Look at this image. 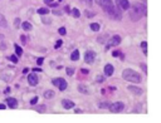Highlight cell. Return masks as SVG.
Returning a JSON list of instances; mask_svg holds the SVG:
<instances>
[{"label": "cell", "mask_w": 161, "mask_h": 123, "mask_svg": "<svg viewBox=\"0 0 161 123\" xmlns=\"http://www.w3.org/2000/svg\"><path fill=\"white\" fill-rule=\"evenodd\" d=\"M53 14L54 15H62L63 14V10H62V9H54V10H53Z\"/></svg>", "instance_id": "cell-25"}, {"label": "cell", "mask_w": 161, "mask_h": 123, "mask_svg": "<svg viewBox=\"0 0 161 123\" xmlns=\"http://www.w3.org/2000/svg\"><path fill=\"white\" fill-rule=\"evenodd\" d=\"M14 48H15V52H16V55L18 57H21V54H23V49H21V48L18 45V44H15L14 45Z\"/></svg>", "instance_id": "cell-21"}, {"label": "cell", "mask_w": 161, "mask_h": 123, "mask_svg": "<svg viewBox=\"0 0 161 123\" xmlns=\"http://www.w3.org/2000/svg\"><path fill=\"white\" fill-rule=\"evenodd\" d=\"M52 83L55 87L59 88L60 90H65L67 89V82H65V79H63V78H54L52 80Z\"/></svg>", "instance_id": "cell-5"}, {"label": "cell", "mask_w": 161, "mask_h": 123, "mask_svg": "<svg viewBox=\"0 0 161 123\" xmlns=\"http://www.w3.org/2000/svg\"><path fill=\"white\" fill-rule=\"evenodd\" d=\"M70 59H72V60H78L79 59V52L77 49L73 50V53L70 54Z\"/></svg>", "instance_id": "cell-19"}, {"label": "cell", "mask_w": 161, "mask_h": 123, "mask_svg": "<svg viewBox=\"0 0 161 123\" xmlns=\"http://www.w3.org/2000/svg\"><path fill=\"white\" fill-rule=\"evenodd\" d=\"M113 72H115V68H113L112 64H107L105 67V74L107 77H111L113 74Z\"/></svg>", "instance_id": "cell-14"}, {"label": "cell", "mask_w": 161, "mask_h": 123, "mask_svg": "<svg viewBox=\"0 0 161 123\" xmlns=\"http://www.w3.org/2000/svg\"><path fill=\"white\" fill-rule=\"evenodd\" d=\"M67 74H68V76H73L74 74V68H67Z\"/></svg>", "instance_id": "cell-28"}, {"label": "cell", "mask_w": 161, "mask_h": 123, "mask_svg": "<svg viewBox=\"0 0 161 123\" xmlns=\"http://www.w3.org/2000/svg\"><path fill=\"white\" fill-rule=\"evenodd\" d=\"M89 28H91L93 32H98L100 30V24H97V23H92L91 25H89Z\"/></svg>", "instance_id": "cell-22"}, {"label": "cell", "mask_w": 161, "mask_h": 123, "mask_svg": "<svg viewBox=\"0 0 161 123\" xmlns=\"http://www.w3.org/2000/svg\"><path fill=\"white\" fill-rule=\"evenodd\" d=\"M21 28H23L25 32H29V30H32V24H30L29 21H24V23L21 24Z\"/></svg>", "instance_id": "cell-18"}, {"label": "cell", "mask_w": 161, "mask_h": 123, "mask_svg": "<svg viewBox=\"0 0 161 123\" xmlns=\"http://www.w3.org/2000/svg\"><path fill=\"white\" fill-rule=\"evenodd\" d=\"M62 105L64 107V109H70L74 107V103L70 99H62Z\"/></svg>", "instance_id": "cell-13"}, {"label": "cell", "mask_w": 161, "mask_h": 123, "mask_svg": "<svg viewBox=\"0 0 161 123\" xmlns=\"http://www.w3.org/2000/svg\"><path fill=\"white\" fill-rule=\"evenodd\" d=\"M0 26H1V28H6L8 26V21H6L5 16H4L1 13H0Z\"/></svg>", "instance_id": "cell-16"}, {"label": "cell", "mask_w": 161, "mask_h": 123, "mask_svg": "<svg viewBox=\"0 0 161 123\" xmlns=\"http://www.w3.org/2000/svg\"><path fill=\"white\" fill-rule=\"evenodd\" d=\"M82 1H83V3H86V4H87V5H91V4H92V1H93V0H82Z\"/></svg>", "instance_id": "cell-37"}, {"label": "cell", "mask_w": 161, "mask_h": 123, "mask_svg": "<svg viewBox=\"0 0 161 123\" xmlns=\"http://www.w3.org/2000/svg\"><path fill=\"white\" fill-rule=\"evenodd\" d=\"M38 82H39V79H38V76L35 73H30L28 76V83L30 85H37Z\"/></svg>", "instance_id": "cell-10"}, {"label": "cell", "mask_w": 161, "mask_h": 123, "mask_svg": "<svg viewBox=\"0 0 161 123\" xmlns=\"http://www.w3.org/2000/svg\"><path fill=\"white\" fill-rule=\"evenodd\" d=\"M106 37H107V35H102V37H98V38H97V42H98V43H102V44H103V43L106 42V39H105Z\"/></svg>", "instance_id": "cell-26"}, {"label": "cell", "mask_w": 161, "mask_h": 123, "mask_svg": "<svg viewBox=\"0 0 161 123\" xmlns=\"http://www.w3.org/2000/svg\"><path fill=\"white\" fill-rule=\"evenodd\" d=\"M72 15L74 16V18H79L80 16V13H79V10L77 8H73L72 9Z\"/></svg>", "instance_id": "cell-23"}, {"label": "cell", "mask_w": 161, "mask_h": 123, "mask_svg": "<svg viewBox=\"0 0 161 123\" xmlns=\"http://www.w3.org/2000/svg\"><path fill=\"white\" fill-rule=\"evenodd\" d=\"M64 11H65V13H70V9H69V6H65V8H64Z\"/></svg>", "instance_id": "cell-44"}, {"label": "cell", "mask_w": 161, "mask_h": 123, "mask_svg": "<svg viewBox=\"0 0 161 123\" xmlns=\"http://www.w3.org/2000/svg\"><path fill=\"white\" fill-rule=\"evenodd\" d=\"M86 15L89 18V16H95V13H89V11H86Z\"/></svg>", "instance_id": "cell-38"}, {"label": "cell", "mask_w": 161, "mask_h": 123, "mask_svg": "<svg viewBox=\"0 0 161 123\" xmlns=\"http://www.w3.org/2000/svg\"><path fill=\"white\" fill-rule=\"evenodd\" d=\"M141 48H142V50H144V54L147 55V43L146 42H142L141 43Z\"/></svg>", "instance_id": "cell-24"}, {"label": "cell", "mask_w": 161, "mask_h": 123, "mask_svg": "<svg viewBox=\"0 0 161 123\" xmlns=\"http://www.w3.org/2000/svg\"><path fill=\"white\" fill-rule=\"evenodd\" d=\"M38 99H39V98H38V97H34V98H33L32 100H30V104H35V103H37V102H38Z\"/></svg>", "instance_id": "cell-34"}, {"label": "cell", "mask_w": 161, "mask_h": 123, "mask_svg": "<svg viewBox=\"0 0 161 123\" xmlns=\"http://www.w3.org/2000/svg\"><path fill=\"white\" fill-rule=\"evenodd\" d=\"M131 9H128L130 10V19H131L132 21H137L140 20L142 16L146 15V6L144 5V4L141 3H135L132 6H130Z\"/></svg>", "instance_id": "cell-1"}, {"label": "cell", "mask_w": 161, "mask_h": 123, "mask_svg": "<svg viewBox=\"0 0 161 123\" xmlns=\"http://www.w3.org/2000/svg\"><path fill=\"white\" fill-rule=\"evenodd\" d=\"M120 54H121V53H120L118 50H116V52H113V53H112V55H113V57H118Z\"/></svg>", "instance_id": "cell-39"}, {"label": "cell", "mask_w": 161, "mask_h": 123, "mask_svg": "<svg viewBox=\"0 0 161 123\" xmlns=\"http://www.w3.org/2000/svg\"><path fill=\"white\" fill-rule=\"evenodd\" d=\"M120 43H121V37L120 35H113L112 38H110V43H108V45H107V49H108L110 47H117Z\"/></svg>", "instance_id": "cell-8"}, {"label": "cell", "mask_w": 161, "mask_h": 123, "mask_svg": "<svg viewBox=\"0 0 161 123\" xmlns=\"http://www.w3.org/2000/svg\"><path fill=\"white\" fill-rule=\"evenodd\" d=\"M103 107H108L107 103H100V108H103Z\"/></svg>", "instance_id": "cell-41"}, {"label": "cell", "mask_w": 161, "mask_h": 123, "mask_svg": "<svg viewBox=\"0 0 161 123\" xmlns=\"http://www.w3.org/2000/svg\"><path fill=\"white\" fill-rule=\"evenodd\" d=\"M6 104H8V107H10L11 109H15L18 107V100L15 98H6Z\"/></svg>", "instance_id": "cell-12"}, {"label": "cell", "mask_w": 161, "mask_h": 123, "mask_svg": "<svg viewBox=\"0 0 161 123\" xmlns=\"http://www.w3.org/2000/svg\"><path fill=\"white\" fill-rule=\"evenodd\" d=\"M54 95H55V93H54V90H47L45 93H44V97H45L47 99H52V98H54Z\"/></svg>", "instance_id": "cell-17"}, {"label": "cell", "mask_w": 161, "mask_h": 123, "mask_svg": "<svg viewBox=\"0 0 161 123\" xmlns=\"http://www.w3.org/2000/svg\"><path fill=\"white\" fill-rule=\"evenodd\" d=\"M9 59H10V62H13V63H18V55H10Z\"/></svg>", "instance_id": "cell-27"}, {"label": "cell", "mask_w": 161, "mask_h": 123, "mask_svg": "<svg viewBox=\"0 0 161 123\" xmlns=\"http://www.w3.org/2000/svg\"><path fill=\"white\" fill-rule=\"evenodd\" d=\"M141 68H142V70H144V72L147 74V67H146V64H144V63H142V64H141Z\"/></svg>", "instance_id": "cell-35"}, {"label": "cell", "mask_w": 161, "mask_h": 123, "mask_svg": "<svg viewBox=\"0 0 161 123\" xmlns=\"http://www.w3.org/2000/svg\"><path fill=\"white\" fill-rule=\"evenodd\" d=\"M101 6L105 9V11H107L108 9H111V8L113 6V3H112V0H102Z\"/></svg>", "instance_id": "cell-11"}, {"label": "cell", "mask_w": 161, "mask_h": 123, "mask_svg": "<svg viewBox=\"0 0 161 123\" xmlns=\"http://www.w3.org/2000/svg\"><path fill=\"white\" fill-rule=\"evenodd\" d=\"M95 1L98 4V5H101V3H102V0H95Z\"/></svg>", "instance_id": "cell-48"}, {"label": "cell", "mask_w": 161, "mask_h": 123, "mask_svg": "<svg viewBox=\"0 0 161 123\" xmlns=\"http://www.w3.org/2000/svg\"><path fill=\"white\" fill-rule=\"evenodd\" d=\"M108 108H110V111L112 112V113H120V112H122V111H123L125 104H123L122 102H116V103L110 104V105H108Z\"/></svg>", "instance_id": "cell-4"}, {"label": "cell", "mask_w": 161, "mask_h": 123, "mask_svg": "<svg viewBox=\"0 0 161 123\" xmlns=\"http://www.w3.org/2000/svg\"><path fill=\"white\" fill-rule=\"evenodd\" d=\"M44 3H45V4H48V5H49V4L54 3V0H44Z\"/></svg>", "instance_id": "cell-42"}, {"label": "cell", "mask_w": 161, "mask_h": 123, "mask_svg": "<svg viewBox=\"0 0 161 123\" xmlns=\"http://www.w3.org/2000/svg\"><path fill=\"white\" fill-rule=\"evenodd\" d=\"M80 72H82L83 74H87V73H88V70H87V69H80Z\"/></svg>", "instance_id": "cell-46"}, {"label": "cell", "mask_w": 161, "mask_h": 123, "mask_svg": "<svg viewBox=\"0 0 161 123\" xmlns=\"http://www.w3.org/2000/svg\"><path fill=\"white\" fill-rule=\"evenodd\" d=\"M122 78L125 80L131 82V83H140L141 82V76L132 69H125L122 73Z\"/></svg>", "instance_id": "cell-2"}, {"label": "cell", "mask_w": 161, "mask_h": 123, "mask_svg": "<svg viewBox=\"0 0 161 123\" xmlns=\"http://www.w3.org/2000/svg\"><path fill=\"white\" fill-rule=\"evenodd\" d=\"M58 33H59L60 35H65V28H63V26L59 28V29H58Z\"/></svg>", "instance_id": "cell-29"}, {"label": "cell", "mask_w": 161, "mask_h": 123, "mask_svg": "<svg viewBox=\"0 0 161 123\" xmlns=\"http://www.w3.org/2000/svg\"><path fill=\"white\" fill-rule=\"evenodd\" d=\"M78 90L80 92V93H83V94H89L88 88H87V85H84V84H79L78 85Z\"/></svg>", "instance_id": "cell-15"}, {"label": "cell", "mask_w": 161, "mask_h": 123, "mask_svg": "<svg viewBox=\"0 0 161 123\" xmlns=\"http://www.w3.org/2000/svg\"><path fill=\"white\" fill-rule=\"evenodd\" d=\"M95 58H96V53L93 50H87L86 54H84V62L88 64H92L95 62Z\"/></svg>", "instance_id": "cell-6"}, {"label": "cell", "mask_w": 161, "mask_h": 123, "mask_svg": "<svg viewBox=\"0 0 161 123\" xmlns=\"http://www.w3.org/2000/svg\"><path fill=\"white\" fill-rule=\"evenodd\" d=\"M1 109H5V104H0V111Z\"/></svg>", "instance_id": "cell-47"}, {"label": "cell", "mask_w": 161, "mask_h": 123, "mask_svg": "<svg viewBox=\"0 0 161 123\" xmlns=\"http://www.w3.org/2000/svg\"><path fill=\"white\" fill-rule=\"evenodd\" d=\"M106 13L111 16V19H113V20H116V21H120L121 19H122V14H121V10H120L118 8L112 6L111 9H108Z\"/></svg>", "instance_id": "cell-3"}, {"label": "cell", "mask_w": 161, "mask_h": 123, "mask_svg": "<svg viewBox=\"0 0 161 123\" xmlns=\"http://www.w3.org/2000/svg\"><path fill=\"white\" fill-rule=\"evenodd\" d=\"M97 82H98V83L105 82V77H103V76H98V77H97Z\"/></svg>", "instance_id": "cell-31"}, {"label": "cell", "mask_w": 161, "mask_h": 123, "mask_svg": "<svg viewBox=\"0 0 161 123\" xmlns=\"http://www.w3.org/2000/svg\"><path fill=\"white\" fill-rule=\"evenodd\" d=\"M20 40H21V44H26V37L25 35H20Z\"/></svg>", "instance_id": "cell-30"}, {"label": "cell", "mask_w": 161, "mask_h": 123, "mask_svg": "<svg viewBox=\"0 0 161 123\" xmlns=\"http://www.w3.org/2000/svg\"><path fill=\"white\" fill-rule=\"evenodd\" d=\"M127 89L130 90V93H132V94H135V95H141L142 93H144V90H142L141 88L136 87V85H128Z\"/></svg>", "instance_id": "cell-9"}, {"label": "cell", "mask_w": 161, "mask_h": 123, "mask_svg": "<svg viewBox=\"0 0 161 123\" xmlns=\"http://www.w3.org/2000/svg\"><path fill=\"white\" fill-rule=\"evenodd\" d=\"M62 44H63V42H62V40H58L57 43H55V49H58V48H59V47H62Z\"/></svg>", "instance_id": "cell-33"}, {"label": "cell", "mask_w": 161, "mask_h": 123, "mask_svg": "<svg viewBox=\"0 0 161 123\" xmlns=\"http://www.w3.org/2000/svg\"><path fill=\"white\" fill-rule=\"evenodd\" d=\"M116 1V5L120 10H128L130 9V3L128 0H115Z\"/></svg>", "instance_id": "cell-7"}, {"label": "cell", "mask_w": 161, "mask_h": 123, "mask_svg": "<svg viewBox=\"0 0 161 123\" xmlns=\"http://www.w3.org/2000/svg\"><path fill=\"white\" fill-rule=\"evenodd\" d=\"M38 14H40V15H45V14H48L49 13V9H47V8H40V9H38Z\"/></svg>", "instance_id": "cell-20"}, {"label": "cell", "mask_w": 161, "mask_h": 123, "mask_svg": "<svg viewBox=\"0 0 161 123\" xmlns=\"http://www.w3.org/2000/svg\"><path fill=\"white\" fill-rule=\"evenodd\" d=\"M33 70H34V72H42V68H33Z\"/></svg>", "instance_id": "cell-43"}, {"label": "cell", "mask_w": 161, "mask_h": 123, "mask_svg": "<svg viewBox=\"0 0 161 123\" xmlns=\"http://www.w3.org/2000/svg\"><path fill=\"white\" fill-rule=\"evenodd\" d=\"M43 62H44V60H43V58H38V59H37V63H38L39 65H42V64H43Z\"/></svg>", "instance_id": "cell-36"}, {"label": "cell", "mask_w": 161, "mask_h": 123, "mask_svg": "<svg viewBox=\"0 0 161 123\" xmlns=\"http://www.w3.org/2000/svg\"><path fill=\"white\" fill-rule=\"evenodd\" d=\"M44 111H45V105H40V107L38 108V112L39 113H43Z\"/></svg>", "instance_id": "cell-32"}, {"label": "cell", "mask_w": 161, "mask_h": 123, "mask_svg": "<svg viewBox=\"0 0 161 123\" xmlns=\"http://www.w3.org/2000/svg\"><path fill=\"white\" fill-rule=\"evenodd\" d=\"M19 21H20V19H19V18H16V19H15V26H16V28L19 26Z\"/></svg>", "instance_id": "cell-40"}, {"label": "cell", "mask_w": 161, "mask_h": 123, "mask_svg": "<svg viewBox=\"0 0 161 123\" xmlns=\"http://www.w3.org/2000/svg\"><path fill=\"white\" fill-rule=\"evenodd\" d=\"M28 72H29V68H24V69H23V73H24V74H26Z\"/></svg>", "instance_id": "cell-45"}]
</instances>
